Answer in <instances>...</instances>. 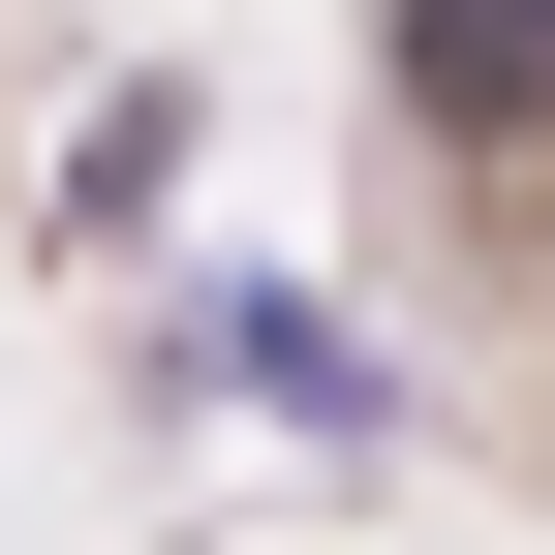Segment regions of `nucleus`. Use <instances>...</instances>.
<instances>
[{"instance_id": "nucleus-1", "label": "nucleus", "mask_w": 555, "mask_h": 555, "mask_svg": "<svg viewBox=\"0 0 555 555\" xmlns=\"http://www.w3.org/2000/svg\"><path fill=\"white\" fill-rule=\"evenodd\" d=\"M401 93H433L463 155H525L555 124V0H401Z\"/></svg>"}]
</instances>
